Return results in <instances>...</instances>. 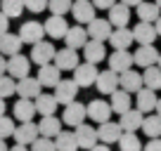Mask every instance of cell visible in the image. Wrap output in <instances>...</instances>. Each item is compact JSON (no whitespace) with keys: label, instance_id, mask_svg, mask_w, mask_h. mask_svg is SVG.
Returning <instances> with one entry per match:
<instances>
[{"label":"cell","instance_id":"cell-51","mask_svg":"<svg viewBox=\"0 0 161 151\" xmlns=\"http://www.w3.org/2000/svg\"><path fill=\"white\" fill-rule=\"evenodd\" d=\"M10 151H29V149H26V146L24 144H17V146H12V149Z\"/></svg>","mask_w":161,"mask_h":151},{"label":"cell","instance_id":"cell-17","mask_svg":"<svg viewBox=\"0 0 161 151\" xmlns=\"http://www.w3.org/2000/svg\"><path fill=\"white\" fill-rule=\"evenodd\" d=\"M133 38H135L137 45H154V40L159 38V35H156L154 24H147V21H137V26L133 29Z\"/></svg>","mask_w":161,"mask_h":151},{"label":"cell","instance_id":"cell-16","mask_svg":"<svg viewBox=\"0 0 161 151\" xmlns=\"http://www.w3.org/2000/svg\"><path fill=\"white\" fill-rule=\"evenodd\" d=\"M90 40V35H88V29H83V26H69V31H66L64 35V43L66 47H74V50H80V47H86V43Z\"/></svg>","mask_w":161,"mask_h":151},{"label":"cell","instance_id":"cell-11","mask_svg":"<svg viewBox=\"0 0 161 151\" xmlns=\"http://www.w3.org/2000/svg\"><path fill=\"white\" fill-rule=\"evenodd\" d=\"M95 10H97V7L92 5L90 0H74L71 14H74V19L78 21L80 26H83V24H90V21L95 19Z\"/></svg>","mask_w":161,"mask_h":151},{"label":"cell","instance_id":"cell-46","mask_svg":"<svg viewBox=\"0 0 161 151\" xmlns=\"http://www.w3.org/2000/svg\"><path fill=\"white\" fill-rule=\"evenodd\" d=\"M7 31H10V17L5 12H0V35L7 33Z\"/></svg>","mask_w":161,"mask_h":151},{"label":"cell","instance_id":"cell-48","mask_svg":"<svg viewBox=\"0 0 161 151\" xmlns=\"http://www.w3.org/2000/svg\"><path fill=\"white\" fill-rule=\"evenodd\" d=\"M119 3H123V5H128V7H137L142 0H119Z\"/></svg>","mask_w":161,"mask_h":151},{"label":"cell","instance_id":"cell-40","mask_svg":"<svg viewBox=\"0 0 161 151\" xmlns=\"http://www.w3.org/2000/svg\"><path fill=\"white\" fill-rule=\"evenodd\" d=\"M71 7H74V0H50V3H47V10H50L52 14H59V17H64L66 12H71Z\"/></svg>","mask_w":161,"mask_h":151},{"label":"cell","instance_id":"cell-54","mask_svg":"<svg viewBox=\"0 0 161 151\" xmlns=\"http://www.w3.org/2000/svg\"><path fill=\"white\" fill-rule=\"evenodd\" d=\"M154 111H156V116H161V99L156 102V109H154Z\"/></svg>","mask_w":161,"mask_h":151},{"label":"cell","instance_id":"cell-35","mask_svg":"<svg viewBox=\"0 0 161 151\" xmlns=\"http://www.w3.org/2000/svg\"><path fill=\"white\" fill-rule=\"evenodd\" d=\"M55 146H57V151H78L80 149L74 132H59L55 137Z\"/></svg>","mask_w":161,"mask_h":151},{"label":"cell","instance_id":"cell-14","mask_svg":"<svg viewBox=\"0 0 161 151\" xmlns=\"http://www.w3.org/2000/svg\"><path fill=\"white\" fill-rule=\"evenodd\" d=\"M76 142H78V146L80 149H88L90 151L92 146L97 144V142H100V135H97V130L92 125H86V123H80L78 128H76Z\"/></svg>","mask_w":161,"mask_h":151},{"label":"cell","instance_id":"cell-20","mask_svg":"<svg viewBox=\"0 0 161 151\" xmlns=\"http://www.w3.org/2000/svg\"><path fill=\"white\" fill-rule=\"evenodd\" d=\"M156 102H159V97H156V92L149 90V87H140V90L135 92V106L142 111V113L154 111L156 109Z\"/></svg>","mask_w":161,"mask_h":151},{"label":"cell","instance_id":"cell-2","mask_svg":"<svg viewBox=\"0 0 161 151\" xmlns=\"http://www.w3.org/2000/svg\"><path fill=\"white\" fill-rule=\"evenodd\" d=\"M55 55H57V50H55V45L52 43H45V40H40V43H36L33 47H31V61L33 64H38V66H45V64H52L55 61Z\"/></svg>","mask_w":161,"mask_h":151},{"label":"cell","instance_id":"cell-55","mask_svg":"<svg viewBox=\"0 0 161 151\" xmlns=\"http://www.w3.org/2000/svg\"><path fill=\"white\" fill-rule=\"evenodd\" d=\"M159 69H161V55H159Z\"/></svg>","mask_w":161,"mask_h":151},{"label":"cell","instance_id":"cell-10","mask_svg":"<svg viewBox=\"0 0 161 151\" xmlns=\"http://www.w3.org/2000/svg\"><path fill=\"white\" fill-rule=\"evenodd\" d=\"M76 95H78V83L74 81V78H69V81H59L55 87V97L59 104H71V102H76Z\"/></svg>","mask_w":161,"mask_h":151},{"label":"cell","instance_id":"cell-34","mask_svg":"<svg viewBox=\"0 0 161 151\" xmlns=\"http://www.w3.org/2000/svg\"><path fill=\"white\" fill-rule=\"evenodd\" d=\"M142 83H145V87H149V90H161V69L159 66H149V69H145V73H142Z\"/></svg>","mask_w":161,"mask_h":151},{"label":"cell","instance_id":"cell-27","mask_svg":"<svg viewBox=\"0 0 161 151\" xmlns=\"http://www.w3.org/2000/svg\"><path fill=\"white\" fill-rule=\"evenodd\" d=\"M107 19L111 21V26H114V29L128 26V21H130V7L123 5V3H116V5L109 10V17H107Z\"/></svg>","mask_w":161,"mask_h":151},{"label":"cell","instance_id":"cell-9","mask_svg":"<svg viewBox=\"0 0 161 151\" xmlns=\"http://www.w3.org/2000/svg\"><path fill=\"white\" fill-rule=\"evenodd\" d=\"M17 139V144H24V146H31L36 139L40 137V130H38V123L29 121V123H21L19 128L14 130V135H12Z\"/></svg>","mask_w":161,"mask_h":151},{"label":"cell","instance_id":"cell-23","mask_svg":"<svg viewBox=\"0 0 161 151\" xmlns=\"http://www.w3.org/2000/svg\"><path fill=\"white\" fill-rule=\"evenodd\" d=\"M38 81L43 87H57V83L62 81V71L55 64H45L38 69Z\"/></svg>","mask_w":161,"mask_h":151},{"label":"cell","instance_id":"cell-47","mask_svg":"<svg viewBox=\"0 0 161 151\" xmlns=\"http://www.w3.org/2000/svg\"><path fill=\"white\" fill-rule=\"evenodd\" d=\"M7 73V59L5 55H0V76H5Z\"/></svg>","mask_w":161,"mask_h":151},{"label":"cell","instance_id":"cell-15","mask_svg":"<svg viewBox=\"0 0 161 151\" xmlns=\"http://www.w3.org/2000/svg\"><path fill=\"white\" fill-rule=\"evenodd\" d=\"M40 92H43V85H40L38 78L26 76V78H21V81H17V95L24 97V99H36Z\"/></svg>","mask_w":161,"mask_h":151},{"label":"cell","instance_id":"cell-32","mask_svg":"<svg viewBox=\"0 0 161 151\" xmlns=\"http://www.w3.org/2000/svg\"><path fill=\"white\" fill-rule=\"evenodd\" d=\"M111 109H114V113H126V111H130L133 109V97H130V92H126V90H116L114 95H111Z\"/></svg>","mask_w":161,"mask_h":151},{"label":"cell","instance_id":"cell-13","mask_svg":"<svg viewBox=\"0 0 161 151\" xmlns=\"http://www.w3.org/2000/svg\"><path fill=\"white\" fill-rule=\"evenodd\" d=\"M107 59H109V69L116 73H123V71L133 69V64H135V57L128 50H114V55H109Z\"/></svg>","mask_w":161,"mask_h":151},{"label":"cell","instance_id":"cell-29","mask_svg":"<svg viewBox=\"0 0 161 151\" xmlns=\"http://www.w3.org/2000/svg\"><path fill=\"white\" fill-rule=\"evenodd\" d=\"M83 57H86V61H90V64H100L102 59H107L104 43H100V40H88L86 47H83Z\"/></svg>","mask_w":161,"mask_h":151},{"label":"cell","instance_id":"cell-36","mask_svg":"<svg viewBox=\"0 0 161 151\" xmlns=\"http://www.w3.org/2000/svg\"><path fill=\"white\" fill-rule=\"evenodd\" d=\"M142 132H145L149 139H154V137H161V116H147L145 121H142Z\"/></svg>","mask_w":161,"mask_h":151},{"label":"cell","instance_id":"cell-42","mask_svg":"<svg viewBox=\"0 0 161 151\" xmlns=\"http://www.w3.org/2000/svg\"><path fill=\"white\" fill-rule=\"evenodd\" d=\"M14 121L12 118H7V116H0V139H7V137H12L14 135Z\"/></svg>","mask_w":161,"mask_h":151},{"label":"cell","instance_id":"cell-19","mask_svg":"<svg viewBox=\"0 0 161 151\" xmlns=\"http://www.w3.org/2000/svg\"><path fill=\"white\" fill-rule=\"evenodd\" d=\"M133 57H135V64L142 66V69H149V66L159 64V52H156L154 45H140Z\"/></svg>","mask_w":161,"mask_h":151},{"label":"cell","instance_id":"cell-30","mask_svg":"<svg viewBox=\"0 0 161 151\" xmlns=\"http://www.w3.org/2000/svg\"><path fill=\"white\" fill-rule=\"evenodd\" d=\"M33 102H36V109H38L40 116H55L57 106H59V102H57L55 95H43V92H40Z\"/></svg>","mask_w":161,"mask_h":151},{"label":"cell","instance_id":"cell-41","mask_svg":"<svg viewBox=\"0 0 161 151\" xmlns=\"http://www.w3.org/2000/svg\"><path fill=\"white\" fill-rule=\"evenodd\" d=\"M31 151H57L55 139H50V137H38V139L31 144Z\"/></svg>","mask_w":161,"mask_h":151},{"label":"cell","instance_id":"cell-12","mask_svg":"<svg viewBox=\"0 0 161 151\" xmlns=\"http://www.w3.org/2000/svg\"><path fill=\"white\" fill-rule=\"evenodd\" d=\"M111 31H114V26H111L109 19H97V17H95V19L88 24V35H90V40L104 43V40H109Z\"/></svg>","mask_w":161,"mask_h":151},{"label":"cell","instance_id":"cell-21","mask_svg":"<svg viewBox=\"0 0 161 151\" xmlns=\"http://www.w3.org/2000/svg\"><path fill=\"white\" fill-rule=\"evenodd\" d=\"M109 43L114 50H128L130 47V43H135V38H133V31L128 29V26H121V29H114L109 35Z\"/></svg>","mask_w":161,"mask_h":151},{"label":"cell","instance_id":"cell-37","mask_svg":"<svg viewBox=\"0 0 161 151\" xmlns=\"http://www.w3.org/2000/svg\"><path fill=\"white\" fill-rule=\"evenodd\" d=\"M119 146H121V151H142L145 149L140 137H137L135 132H123L121 139H119Z\"/></svg>","mask_w":161,"mask_h":151},{"label":"cell","instance_id":"cell-4","mask_svg":"<svg viewBox=\"0 0 161 151\" xmlns=\"http://www.w3.org/2000/svg\"><path fill=\"white\" fill-rule=\"evenodd\" d=\"M95 85H97V92H100V95H114V92L119 90V85H121V73H116V71H111V69L100 71Z\"/></svg>","mask_w":161,"mask_h":151},{"label":"cell","instance_id":"cell-53","mask_svg":"<svg viewBox=\"0 0 161 151\" xmlns=\"http://www.w3.org/2000/svg\"><path fill=\"white\" fill-rule=\"evenodd\" d=\"M0 151H10V149H7V144H5V139H0Z\"/></svg>","mask_w":161,"mask_h":151},{"label":"cell","instance_id":"cell-52","mask_svg":"<svg viewBox=\"0 0 161 151\" xmlns=\"http://www.w3.org/2000/svg\"><path fill=\"white\" fill-rule=\"evenodd\" d=\"M0 116H5V99L0 97Z\"/></svg>","mask_w":161,"mask_h":151},{"label":"cell","instance_id":"cell-1","mask_svg":"<svg viewBox=\"0 0 161 151\" xmlns=\"http://www.w3.org/2000/svg\"><path fill=\"white\" fill-rule=\"evenodd\" d=\"M97 76H100L97 64H90V61H83V64H78L74 69V81L78 83V87L95 85V83H97Z\"/></svg>","mask_w":161,"mask_h":151},{"label":"cell","instance_id":"cell-45","mask_svg":"<svg viewBox=\"0 0 161 151\" xmlns=\"http://www.w3.org/2000/svg\"><path fill=\"white\" fill-rule=\"evenodd\" d=\"M142 151H161V139H159V137L149 139V142L145 144V149H142Z\"/></svg>","mask_w":161,"mask_h":151},{"label":"cell","instance_id":"cell-50","mask_svg":"<svg viewBox=\"0 0 161 151\" xmlns=\"http://www.w3.org/2000/svg\"><path fill=\"white\" fill-rule=\"evenodd\" d=\"M154 29H156V35H159V38H161V17H159V19L154 21Z\"/></svg>","mask_w":161,"mask_h":151},{"label":"cell","instance_id":"cell-56","mask_svg":"<svg viewBox=\"0 0 161 151\" xmlns=\"http://www.w3.org/2000/svg\"><path fill=\"white\" fill-rule=\"evenodd\" d=\"M156 5H159V7H161V0H156Z\"/></svg>","mask_w":161,"mask_h":151},{"label":"cell","instance_id":"cell-28","mask_svg":"<svg viewBox=\"0 0 161 151\" xmlns=\"http://www.w3.org/2000/svg\"><path fill=\"white\" fill-rule=\"evenodd\" d=\"M140 87H145L140 71L128 69V71H123V73H121V90H126V92H130V95H135Z\"/></svg>","mask_w":161,"mask_h":151},{"label":"cell","instance_id":"cell-3","mask_svg":"<svg viewBox=\"0 0 161 151\" xmlns=\"http://www.w3.org/2000/svg\"><path fill=\"white\" fill-rule=\"evenodd\" d=\"M86 116H88V109L80 102H71V104H66L64 106V113H62V123L64 125H69V128H78L80 123L86 121Z\"/></svg>","mask_w":161,"mask_h":151},{"label":"cell","instance_id":"cell-44","mask_svg":"<svg viewBox=\"0 0 161 151\" xmlns=\"http://www.w3.org/2000/svg\"><path fill=\"white\" fill-rule=\"evenodd\" d=\"M116 3H119V0H92V5H95L97 10H111Z\"/></svg>","mask_w":161,"mask_h":151},{"label":"cell","instance_id":"cell-24","mask_svg":"<svg viewBox=\"0 0 161 151\" xmlns=\"http://www.w3.org/2000/svg\"><path fill=\"white\" fill-rule=\"evenodd\" d=\"M14 118L17 121H21V123H29V121H33V116L38 113V109H36V102L33 99H24L21 97L19 102L14 104Z\"/></svg>","mask_w":161,"mask_h":151},{"label":"cell","instance_id":"cell-18","mask_svg":"<svg viewBox=\"0 0 161 151\" xmlns=\"http://www.w3.org/2000/svg\"><path fill=\"white\" fill-rule=\"evenodd\" d=\"M97 135H100V142L102 144H114V142L121 139V135H123V128H121V123H100V128H97Z\"/></svg>","mask_w":161,"mask_h":151},{"label":"cell","instance_id":"cell-6","mask_svg":"<svg viewBox=\"0 0 161 151\" xmlns=\"http://www.w3.org/2000/svg\"><path fill=\"white\" fill-rule=\"evenodd\" d=\"M29 69H31V57H24L21 52L19 55H12L10 59H7V73H10L14 81L26 78V76H29Z\"/></svg>","mask_w":161,"mask_h":151},{"label":"cell","instance_id":"cell-5","mask_svg":"<svg viewBox=\"0 0 161 151\" xmlns=\"http://www.w3.org/2000/svg\"><path fill=\"white\" fill-rule=\"evenodd\" d=\"M19 38L29 45H36L45 38V24H40V21H24L19 29Z\"/></svg>","mask_w":161,"mask_h":151},{"label":"cell","instance_id":"cell-33","mask_svg":"<svg viewBox=\"0 0 161 151\" xmlns=\"http://www.w3.org/2000/svg\"><path fill=\"white\" fill-rule=\"evenodd\" d=\"M159 12H161V7L156 5V3H145V0H142L140 5H137V19L147 21V24H154V21L161 17Z\"/></svg>","mask_w":161,"mask_h":151},{"label":"cell","instance_id":"cell-38","mask_svg":"<svg viewBox=\"0 0 161 151\" xmlns=\"http://www.w3.org/2000/svg\"><path fill=\"white\" fill-rule=\"evenodd\" d=\"M0 7H3L0 12H5L10 19H17V17H21L26 5H24V0H0Z\"/></svg>","mask_w":161,"mask_h":151},{"label":"cell","instance_id":"cell-7","mask_svg":"<svg viewBox=\"0 0 161 151\" xmlns=\"http://www.w3.org/2000/svg\"><path fill=\"white\" fill-rule=\"evenodd\" d=\"M86 109H88V118L95 121V123H107L111 118V113H114L111 104H109V102H104V99H92Z\"/></svg>","mask_w":161,"mask_h":151},{"label":"cell","instance_id":"cell-49","mask_svg":"<svg viewBox=\"0 0 161 151\" xmlns=\"http://www.w3.org/2000/svg\"><path fill=\"white\" fill-rule=\"evenodd\" d=\"M90 151H111V149H109V144H95Z\"/></svg>","mask_w":161,"mask_h":151},{"label":"cell","instance_id":"cell-25","mask_svg":"<svg viewBox=\"0 0 161 151\" xmlns=\"http://www.w3.org/2000/svg\"><path fill=\"white\" fill-rule=\"evenodd\" d=\"M66 31H69V24H66L64 17L52 14L50 19H45V33L50 35V38H62V40H64Z\"/></svg>","mask_w":161,"mask_h":151},{"label":"cell","instance_id":"cell-26","mask_svg":"<svg viewBox=\"0 0 161 151\" xmlns=\"http://www.w3.org/2000/svg\"><path fill=\"white\" fill-rule=\"evenodd\" d=\"M142 121H145V116H142L140 109H130L126 111V113H121V128H123V132H135L142 128Z\"/></svg>","mask_w":161,"mask_h":151},{"label":"cell","instance_id":"cell-39","mask_svg":"<svg viewBox=\"0 0 161 151\" xmlns=\"http://www.w3.org/2000/svg\"><path fill=\"white\" fill-rule=\"evenodd\" d=\"M17 95V81L12 76H0V97H12Z\"/></svg>","mask_w":161,"mask_h":151},{"label":"cell","instance_id":"cell-22","mask_svg":"<svg viewBox=\"0 0 161 151\" xmlns=\"http://www.w3.org/2000/svg\"><path fill=\"white\" fill-rule=\"evenodd\" d=\"M21 45H24V40L19 38V33H3L0 35V55H7V57H12V55H19L21 52Z\"/></svg>","mask_w":161,"mask_h":151},{"label":"cell","instance_id":"cell-31","mask_svg":"<svg viewBox=\"0 0 161 151\" xmlns=\"http://www.w3.org/2000/svg\"><path fill=\"white\" fill-rule=\"evenodd\" d=\"M38 130H40V137L55 139V137L62 132V121L57 116H43V121L38 123Z\"/></svg>","mask_w":161,"mask_h":151},{"label":"cell","instance_id":"cell-8","mask_svg":"<svg viewBox=\"0 0 161 151\" xmlns=\"http://www.w3.org/2000/svg\"><path fill=\"white\" fill-rule=\"evenodd\" d=\"M52 64H55L59 71H74L76 66L80 64L78 61V52H76L74 47H62V50H57Z\"/></svg>","mask_w":161,"mask_h":151},{"label":"cell","instance_id":"cell-43","mask_svg":"<svg viewBox=\"0 0 161 151\" xmlns=\"http://www.w3.org/2000/svg\"><path fill=\"white\" fill-rule=\"evenodd\" d=\"M47 3L50 0H24V5H26V10L29 12H33V14H38V12H43L47 7Z\"/></svg>","mask_w":161,"mask_h":151}]
</instances>
